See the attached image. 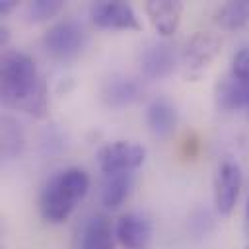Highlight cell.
Here are the masks:
<instances>
[{"instance_id":"cell-1","label":"cell","mask_w":249,"mask_h":249,"mask_svg":"<svg viewBox=\"0 0 249 249\" xmlns=\"http://www.w3.org/2000/svg\"><path fill=\"white\" fill-rule=\"evenodd\" d=\"M2 99L8 107L31 117H45L49 107L47 84L41 78L33 58L21 51H8L0 66Z\"/></svg>"},{"instance_id":"cell-2","label":"cell","mask_w":249,"mask_h":249,"mask_svg":"<svg viewBox=\"0 0 249 249\" xmlns=\"http://www.w3.org/2000/svg\"><path fill=\"white\" fill-rule=\"evenodd\" d=\"M89 189V177L80 167H68L54 173L39 198L41 216L51 224H62L68 220L76 204L86 196Z\"/></svg>"},{"instance_id":"cell-3","label":"cell","mask_w":249,"mask_h":249,"mask_svg":"<svg viewBox=\"0 0 249 249\" xmlns=\"http://www.w3.org/2000/svg\"><path fill=\"white\" fill-rule=\"evenodd\" d=\"M84 41H86L84 29L74 19H64L51 25L43 37V45L47 53L58 60L76 58L84 47Z\"/></svg>"},{"instance_id":"cell-4","label":"cell","mask_w":249,"mask_h":249,"mask_svg":"<svg viewBox=\"0 0 249 249\" xmlns=\"http://www.w3.org/2000/svg\"><path fill=\"white\" fill-rule=\"evenodd\" d=\"M97 163L99 169L107 173H117V171H134L136 167L142 165L146 158L144 146L136 142H124L117 140L111 144H105L97 150Z\"/></svg>"},{"instance_id":"cell-5","label":"cell","mask_w":249,"mask_h":249,"mask_svg":"<svg viewBox=\"0 0 249 249\" xmlns=\"http://www.w3.org/2000/svg\"><path fill=\"white\" fill-rule=\"evenodd\" d=\"M91 21L101 29H134L138 31L142 25L136 18V12L130 4L123 0H101L95 2L89 10Z\"/></svg>"},{"instance_id":"cell-6","label":"cell","mask_w":249,"mask_h":249,"mask_svg":"<svg viewBox=\"0 0 249 249\" xmlns=\"http://www.w3.org/2000/svg\"><path fill=\"white\" fill-rule=\"evenodd\" d=\"M241 183H243V173L239 163H235L233 160L222 161V165L218 167L216 183H214V204L218 214L222 216L231 214L241 191Z\"/></svg>"},{"instance_id":"cell-7","label":"cell","mask_w":249,"mask_h":249,"mask_svg":"<svg viewBox=\"0 0 249 249\" xmlns=\"http://www.w3.org/2000/svg\"><path fill=\"white\" fill-rule=\"evenodd\" d=\"M115 237L123 249H148L152 243V224L142 214H123L117 222Z\"/></svg>"},{"instance_id":"cell-8","label":"cell","mask_w":249,"mask_h":249,"mask_svg":"<svg viewBox=\"0 0 249 249\" xmlns=\"http://www.w3.org/2000/svg\"><path fill=\"white\" fill-rule=\"evenodd\" d=\"M220 39L210 31H196L183 47L181 58L189 70H202L206 68L216 54L220 53Z\"/></svg>"},{"instance_id":"cell-9","label":"cell","mask_w":249,"mask_h":249,"mask_svg":"<svg viewBox=\"0 0 249 249\" xmlns=\"http://www.w3.org/2000/svg\"><path fill=\"white\" fill-rule=\"evenodd\" d=\"M175 51L169 43L160 41L148 45L140 54V70L148 80H161L175 70Z\"/></svg>"},{"instance_id":"cell-10","label":"cell","mask_w":249,"mask_h":249,"mask_svg":"<svg viewBox=\"0 0 249 249\" xmlns=\"http://www.w3.org/2000/svg\"><path fill=\"white\" fill-rule=\"evenodd\" d=\"M144 8L161 37H169L177 31L183 14V4L179 0H148Z\"/></svg>"},{"instance_id":"cell-11","label":"cell","mask_w":249,"mask_h":249,"mask_svg":"<svg viewBox=\"0 0 249 249\" xmlns=\"http://www.w3.org/2000/svg\"><path fill=\"white\" fill-rule=\"evenodd\" d=\"M146 124L152 134L165 138L177 126V109L167 97H156L146 107Z\"/></svg>"},{"instance_id":"cell-12","label":"cell","mask_w":249,"mask_h":249,"mask_svg":"<svg viewBox=\"0 0 249 249\" xmlns=\"http://www.w3.org/2000/svg\"><path fill=\"white\" fill-rule=\"evenodd\" d=\"M214 99L220 111H237L243 107L249 109V93L245 86L239 80H235L231 74L218 80L214 89Z\"/></svg>"},{"instance_id":"cell-13","label":"cell","mask_w":249,"mask_h":249,"mask_svg":"<svg viewBox=\"0 0 249 249\" xmlns=\"http://www.w3.org/2000/svg\"><path fill=\"white\" fill-rule=\"evenodd\" d=\"M80 249H115V231L105 216H91L82 231Z\"/></svg>"},{"instance_id":"cell-14","label":"cell","mask_w":249,"mask_h":249,"mask_svg":"<svg viewBox=\"0 0 249 249\" xmlns=\"http://www.w3.org/2000/svg\"><path fill=\"white\" fill-rule=\"evenodd\" d=\"M101 95H103L107 105L123 107V105L132 103L134 99H138L140 84L134 78H128V76H111L105 82Z\"/></svg>"},{"instance_id":"cell-15","label":"cell","mask_w":249,"mask_h":249,"mask_svg":"<svg viewBox=\"0 0 249 249\" xmlns=\"http://www.w3.org/2000/svg\"><path fill=\"white\" fill-rule=\"evenodd\" d=\"M130 187H132V171L107 173L101 183V202L107 208H119L123 200L128 196Z\"/></svg>"},{"instance_id":"cell-16","label":"cell","mask_w":249,"mask_h":249,"mask_svg":"<svg viewBox=\"0 0 249 249\" xmlns=\"http://www.w3.org/2000/svg\"><path fill=\"white\" fill-rule=\"evenodd\" d=\"M0 134H2V156L12 160V158H18L25 146V138H23V130L21 126L18 124L16 119L12 117H2V128H0Z\"/></svg>"},{"instance_id":"cell-17","label":"cell","mask_w":249,"mask_h":249,"mask_svg":"<svg viewBox=\"0 0 249 249\" xmlns=\"http://www.w3.org/2000/svg\"><path fill=\"white\" fill-rule=\"evenodd\" d=\"M216 21L226 29H237L249 21V0H230L216 12Z\"/></svg>"},{"instance_id":"cell-18","label":"cell","mask_w":249,"mask_h":249,"mask_svg":"<svg viewBox=\"0 0 249 249\" xmlns=\"http://www.w3.org/2000/svg\"><path fill=\"white\" fill-rule=\"evenodd\" d=\"M62 10L60 0H33L27 4V19L29 21H45L54 18Z\"/></svg>"},{"instance_id":"cell-19","label":"cell","mask_w":249,"mask_h":249,"mask_svg":"<svg viewBox=\"0 0 249 249\" xmlns=\"http://www.w3.org/2000/svg\"><path fill=\"white\" fill-rule=\"evenodd\" d=\"M212 214L206 210V208H195L189 216V230L193 231V235L196 237H202L206 235L210 230H212Z\"/></svg>"},{"instance_id":"cell-20","label":"cell","mask_w":249,"mask_h":249,"mask_svg":"<svg viewBox=\"0 0 249 249\" xmlns=\"http://www.w3.org/2000/svg\"><path fill=\"white\" fill-rule=\"evenodd\" d=\"M14 6H16L14 0H2V2H0V14H8Z\"/></svg>"},{"instance_id":"cell-21","label":"cell","mask_w":249,"mask_h":249,"mask_svg":"<svg viewBox=\"0 0 249 249\" xmlns=\"http://www.w3.org/2000/svg\"><path fill=\"white\" fill-rule=\"evenodd\" d=\"M245 228L249 231V196H247V206H245Z\"/></svg>"},{"instance_id":"cell-22","label":"cell","mask_w":249,"mask_h":249,"mask_svg":"<svg viewBox=\"0 0 249 249\" xmlns=\"http://www.w3.org/2000/svg\"><path fill=\"white\" fill-rule=\"evenodd\" d=\"M235 80H237V78H235ZM239 82H241V80H239ZM241 84H243V86H245V89H247V93H249V78H247V80H243V82H241Z\"/></svg>"},{"instance_id":"cell-23","label":"cell","mask_w":249,"mask_h":249,"mask_svg":"<svg viewBox=\"0 0 249 249\" xmlns=\"http://www.w3.org/2000/svg\"><path fill=\"white\" fill-rule=\"evenodd\" d=\"M245 249H249V245H247V247H245Z\"/></svg>"}]
</instances>
